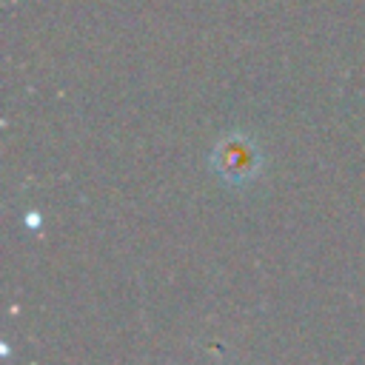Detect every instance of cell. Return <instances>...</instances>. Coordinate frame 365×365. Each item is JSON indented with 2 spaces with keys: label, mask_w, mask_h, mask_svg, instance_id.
Segmentation results:
<instances>
[{
  "label": "cell",
  "mask_w": 365,
  "mask_h": 365,
  "mask_svg": "<svg viewBox=\"0 0 365 365\" xmlns=\"http://www.w3.org/2000/svg\"><path fill=\"white\" fill-rule=\"evenodd\" d=\"M211 165L228 185H245V182L257 180V174L262 168V157H259L254 140L234 134V137L220 140V145L211 154Z\"/></svg>",
  "instance_id": "obj_1"
}]
</instances>
